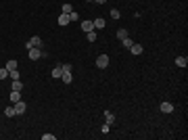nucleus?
<instances>
[{"mask_svg":"<svg viewBox=\"0 0 188 140\" xmlns=\"http://www.w3.org/2000/svg\"><path fill=\"white\" fill-rule=\"evenodd\" d=\"M4 115H7V117H15V115H17V113H15V107H7V109H4Z\"/></svg>","mask_w":188,"mask_h":140,"instance_id":"dca6fc26","label":"nucleus"},{"mask_svg":"<svg viewBox=\"0 0 188 140\" xmlns=\"http://www.w3.org/2000/svg\"><path fill=\"white\" fill-rule=\"evenodd\" d=\"M67 23H69V17H67V15L63 13L61 17H59V25H61V27H65V25H67Z\"/></svg>","mask_w":188,"mask_h":140,"instance_id":"4468645a","label":"nucleus"},{"mask_svg":"<svg viewBox=\"0 0 188 140\" xmlns=\"http://www.w3.org/2000/svg\"><path fill=\"white\" fill-rule=\"evenodd\" d=\"M13 107H15V113H17V115H23V113L27 111V105H25V100H17Z\"/></svg>","mask_w":188,"mask_h":140,"instance_id":"f03ea898","label":"nucleus"},{"mask_svg":"<svg viewBox=\"0 0 188 140\" xmlns=\"http://www.w3.org/2000/svg\"><path fill=\"white\" fill-rule=\"evenodd\" d=\"M27 56L31 59V61H38V59H42V50L40 48H29L27 50Z\"/></svg>","mask_w":188,"mask_h":140,"instance_id":"20e7f679","label":"nucleus"},{"mask_svg":"<svg viewBox=\"0 0 188 140\" xmlns=\"http://www.w3.org/2000/svg\"><path fill=\"white\" fill-rule=\"evenodd\" d=\"M8 77V69L7 67H0V82H2V80H7Z\"/></svg>","mask_w":188,"mask_h":140,"instance_id":"a211bd4d","label":"nucleus"},{"mask_svg":"<svg viewBox=\"0 0 188 140\" xmlns=\"http://www.w3.org/2000/svg\"><path fill=\"white\" fill-rule=\"evenodd\" d=\"M117 38H119V40H123V38H128V29H125V27H121V29L117 31Z\"/></svg>","mask_w":188,"mask_h":140,"instance_id":"6ab92c4d","label":"nucleus"},{"mask_svg":"<svg viewBox=\"0 0 188 140\" xmlns=\"http://www.w3.org/2000/svg\"><path fill=\"white\" fill-rule=\"evenodd\" d=\"M82 29H84V31H92V29H94V25H92L90 19H84V21H82Z\"/></svg>","mask_w":188,"mask_h":140,"instance_id":"6e6552de","label":"nucleus"},{"mask_svg":"<svg viewBox=\"0 0 188 140\" xmlns=\"http://www.w3.org/2000/svg\"><path fill=\"white\" fill-rule=\"evenodd\" d=\"M61 80H63V82H65V84H71V80H73V77H71V71H63Z\"/></svg>","mask_w":188,"mask_h":140,"instance_id":"9d476101","label":"nucleus"},{"mask_svg":"<svg viewBox=\"0 0 188 140\" xmlns=\"http://www.w3.org/2000/svg\"><path fill=\"white\" fill-rule=\"evenodd\" d=\"M121 44H123V46H125V48H132V40H130V38H123V40H121Z\"/></svg>","mask_w":188,"mask_h":140,"instance_id":"5701e85b","label":"nucleus"},{"mask_svg":"<svg viewBox=\"0 0 188 140\" xmlns=\"http://www.w3.org/2000/svg\"><path fill=\"white\" fill-rule=\"evenodd\" d=\"M104 119H107V126H111L113 121H115V117H113L111 111H104Z\"/></svg>","mask_w":188,"mask_h":140,"instance_id":"2eb2a0df","label":"nucleus"},{"mask_svg":"<svg viewBox=\"0 0 188 140\" xmlns=\"http://www.w3.org/2000/svg\"><path fill=\"white\" fill-rule=\"evenodd\" d=\"M8 77H11V80H19V71L15 69V71H8Z\"/></svg>","mask_w":188,"mask_h":140,"instance_id":"b1692460","label":"nucleus"},{"mask_svg":"<svg viewBox=\"0 0 188 140\" xmlns=\"http://www.w3.org/2000/svg\"><path fill=\"white\" fill-rule=\"evenodd\" d=\"M11 88H13V90H17V92H21V90H23V84H21L19 80H13V84H11Z\"/></svg>","mask_w":188,"mask_h":140,"instance_id":"ddd939ff","label":"nucleus"},{"mask_svg":"<svg viewBox=\"0 0 188 140\" xmlns=\"http://www.w3.org/2000/svg\"><path fill=\"white\" fill-rule=\"evenodd\" d=\"M71 11H73V7H71L69 2H65V4H63V13H65V15H69Z\"/></svg>","mask_w":188,"mask_h":140,"instance_id":"412c9836","label":"nucleus"},{"mask_svg":"<svg viewBox=\"0 0 188 140\" xmlns=\"http://www.w3.org/2000/svg\"><path fill=\"white\" fill-rule=\"evenodd\" d=\"M111 17H113V19H119V17H121V13H119L117 8H113V11H111Z\"/></svg>","mask_w":188,"mask_h":140,"instance_id":"393cba45","label":"nucleus"},{"mask_svg":"<svg viewBox=\"0 0 188 140\" xmlns=\"http://www.w3.org/2000/svg\"><path fill=\"white\" fill-rule=\"evenodd\" d=\"M130 52H132V55H142V52H144V48H142V44H132V48H130Z\"/></svg>","mask_w":188,"mask_h":140,"instance_id":"0eeeda50","label":"nucleus"},{"mask_svg":"<svg viewBox=\"0 0 188 140\" xmlns=\"http://www.w3.org/2000/svg\"><path fill=\"white\" fill-rule=\"evenodd\" d=\"M86 38H88V42H96V29H92V31H86Z\"/></svg>","mask_w":188,"mask_h":140,"instance_id":"f8f14e48","label":"nucleus"},{"mask_svg":"<svg viewBox=\"0 0 188 140\" xmlns=\"http://www.w3.org/2000/svg\"><path fill=\"white\" fill-rule=\"evenodd\" d=\"M61 67H63V71H71V69H73V65H69V63H67V65H61Z\"/></svg>","mask_w":188,"mask_h":140,"instance_id":"a878e982","label":"nucleus"},{"mask_svg":"<svg viewBox=\"0 0 188 140\" xmlns=\"http://www.w3.org/2000/svg\"><path fill=\"white\" fill-rule=\"evenodd\" d=\"M4 67H7L8 71H15V69H17V61H8V63L4 65Z\"/></svg>","mask_w":188,"mask_h":140,"instance_id":"aec40b11","label":"nucleus"},{"mask_svg":"<svg viewBox=\"0 0 188 140\" xmlns=\"http://www.w3.org/2000/svg\"><path fill=\"white\" fill-rule=\"evenodd\" d=\"M25 48H42V38L40 36H34L31 40H27V44H25Z\"/></svg>","mask_w":188,"mask_h":140,"instance_id":"f257e3e1","label":"nucleus"},{"mask_svg":"<svg viewBox=\"0 0 188 140\" xmlns=\"http://www.w3.org/2000/svg\"><path fill=\"white\" fill-rule=\"evenodd\" d=\"M176 65H178V67H186L188 59H186V56H178V59H176Z\"/></svg>","mask_w":188,"mask_h":140,"instance_id":"9b49d317","label":"nucleus"},{"mask_svg":"<svg viewBox=\"0 0 188 140\" xmlns=\"http://www.w3.org/2000/svg\"><path fill=\"white\" fill-rule=\"evenodd\" d=\"M61 75H63V67L56 65L55 69H52V77H55V80H61Z\"/></svg>","mask_w":188,"mask_h":140,"instance_id":"1a4fd4ad","label":"nucleus"},{"mask_svg":"<svg viewBox=\"0 0 188 140\" xmlns=\"http://www.w3.org/2000/svg\"><path fill=\"white\" fill-rule=\"evenodd\" d=\"M11 100H13V103H17V100H21V92L13 90V92H11Z\"/></svg>","mask_w":188,"mask_h":140,"instance_id":"f3484780","label":"nucleus"},{"mask_svg":"<svg viewBox=\"0 0 188 140\" xmlns=\"http://www.w3.org/2000/svg\"><path fill=\"white\" fill-rule=\"evenodd\" d=\"M94 2H98V4H104V2H107V0H94Z\"/></svg>","mask_w":188,"mask_h":140,"instance_id":"bb28decb","label":"nucleus"},{"mask_svg":"<svg viewBox=\"0 0 188 140\" xmlns=\"http://www.w3.org/2000/svg\"><path fill=\"white\" fill-rule=\"evenodd\" d=\"M86 2H94V0H86Z\"/></svg>","mask_w":188,"mask_h":140,"instance_id":"cd10ccee","label":"nucleus"},{"mask_svg":"<svg viewBox=\"0 0 188 140\" xmlns=\"http://www.w3.org/2000/svg\"><path fill=\"white\" fill-rule=\"evenodd\" d=\"M92 25H94V29H104V25H107V23H104L103 17H96V19L92 21Z\"/></svg>","mask_w":188,"mask_h":140,"instance_id":"423d86ee","label":"nucleus"},{"mask_svg":"<svg viewBox=\"0 0 188 140\" xmlns=\"http://www.w3.org/2000/svg\"><path fill=\"white\" fill-rule=\"evenodd\" d=\"M67 17H69V21H80V15H77L75 11H71V13L67 15Z\"/></svg>","mask_w":188,"mask_h":140,"instance_id":"4be33fe9","label":"nucleus"},{"mask_svg":"<svg viewBox=\"0 0 188 140\" xmlns=\"http://www.w3.org/2000/svg\"><path fill=\"white\" fill-rule=\"evenodd\" d=\"M96 67H100V69H107V67H109V56H107V55H98Z\"/></svg>","mask_w":188,"mask_h":140,"instance_id":"7ed1b4c3","label":"nucleus"},{"mask_svg":"<svg viewBox=\"0 0 188 140\" xmlns=\"http://www.w3.org/2000/svg\"><path fill=\"white\" fill-rule=\"evenodd\" d=\"M174 111V105H171V103H161V113H165V115H169V113Z\"/></svg>","mask_w":188,"mask_h":140,"instance_id":"39448f33","label":"nucleus"}]
</instances>
